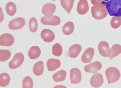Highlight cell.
I'll return each mask as SVG.
<instances>
[{
    "label": "cell",
    "instance_id": "16",
    "mask_svg": "<svg viewBox=\"0 0 121 88\" xmlns=\"http://www.w3.org/2000/svg\"><path fill=\"white\" fill-rule=\"evenodd\" d=\"M82 49V47L79 44H73L69 49L68 55L70 58H75L79 54Z\"/></svg>",
    "mask_w": 121,
    "mask_h": 88
},
{
    "label": "cell",
    "instance_id": "32",
    "mask_svg": "<svg viewBox=\"0 0 121 88\" xmlns=\"http://www.w3.org/2000/svg\"><path fill=\"white\" fill-rule=\"evenodd\" d=\"M104 0L105 1H109V0Z\"/></svg>",
    "mask_w": 121,
    "mask_h": 88
},
{
    "label": "cell",
    "instance_id": "28",
    "mask_svg": "<svg viewBox=\"0 0 121 88\" xmlns=\"http://www.w3.org/2000/svg\"><path fill=\"white\" fill-rule=\"evenodd\" d=\"M110 24L111 26L113 28H118L121 25V17H113L111 19Z\"/></svg>",
    "mask_w": 121,
    "mask_h": 88
},
{
    "label": "cell",
    "instance_id": "18",
    "mask_svg": "<svg viewBox=\"0 0 121 88\" xmlns=\"http://www.w3.org/2000/svg\"><path fill=\"white\" fill-rule=\"evenodd\" d=\"M121 53V46L118 44H115L113 45L111 49L109 50L108 56L109 59L111 60Z\"/></svg>",
    "mask_w": 121,
    "mask_h": 88
},
{
    "label": "cell",
    "instance_id": "15",
    "mask_svg": "<svg viewBox=\"0 0 121 88\" xmlns=\"http://www.w3.org/2000/svg\"><path fill=\"white\" fill-rule=\"evenodd\" d=\"M98 49L102 56L104 57L108 56V53L110 49L109 45L107 42L104 41L100 42L98 44Z\"/></svg>",
    "mask_w": 121,
    "mask_h": 88
},
{
    "label": "cell",
    "instance_id": "27",
    "mask_svg": "<svg viewBox=\"0 0 121 88\" xmlns=\"http://www.w3.org/2000/svg\"><path fill=\"white\" fill-rule=\"evenodd\" d=\"M11 56V52L9 50L5 49H0V61L4 62L10 58Z\"/></svg>",
    "mask_w": 121,
    "mask_h": 88
},
{
    "label": "cell",
    "instance_id": "1",
    "mask_svg": "<svg viewBox=\"0 0 121 88\" xmlns=\"http://www.w3.org/2000/svg\"><path fill=\"white\" fill-rule=\"evenodd\" d=\"M106 8L111 16L121 17V0H110L107 2Z\"/></svg>",
    "mask_w": 121,
    "mask_h": 88
},
{
    "label": "cell",
    "instance_id": "17",
    "mask_svg": "<svg viewBox=\"0 0 121 88\" xmlns=\"http://www.w3.org/2000/svg\"><path fill=\"white\" fill-rule=\"evenodd\" d=\"M61 64V62L59 59L53 58L48 59L46 63L48 69L50 71H53L57 69L60 67Z\"/></svg>",
    "mask_w": 121,
    "mask_h": 88
},
{
    "label": "cell",
    "instance_id": "4",
    "mask_svg": "<svg viewBox=\"0 0 121 88\" xmlns=\"http://www.w3.org/2000/svg\"><path fill=\"white\" fill-rule=\"evenodd\" d=\"M24 59L23 54L21 53L16 54L13 59L9 62V67L12 69L17 68L20 66L23 63Z\"/></svg>",
    "mask_w": 121,
    "mask_h": 88
},
{
    "label": "cell",
    "instance_id": "7",
    "mask_svg": "<svg viewBox=\"0 0 121 88\" xmlns=\"http://www.w3.org/2000/svg\"><path fill=\"white\" fill-rule=\"evenodd\" d=\"M40 21L43 25L52 26L58 25L61 22L60 19L59 17L54 15L50 18H48L45 16L41 18Z\"/></svg>",
    "mask_w": 121,
    "mask_h": 88
},
{
    "label": "cell",
    "instance_id": "2",
    "mask_svg": "<svg viewBox=\"0 0 121 88\" xmlns=\"http://www.w3.org/2000/svg\"><path fill=\"white\" fill-rule=\"evenodd\" d=\"M105 73L108 84L117 81L120 77V71L114 67L108 68L106 70Z\"/></svg>",
    "mask_w": 121,
    "mask_h": 88
},
{
    "label": "cell",
    "instance_id": "20",
    "mask_svg": "<svg viewBox=\"0 0 121 88\" xmlns=\"http://www.w3.org/2000/svg\"><path fill=\"white\" fill-rule=\"evenodd\" d=\"M41 51L39 47L36 46L31 47L28 52L29 57L31 59H35L39 57L40 55Z\"/></svg>",
    "mask_w": 121,
    "mask_h": 88
},
{
    "label": "cell",
    "instance_id": "19",
    "mask_svg": "<svg viewBox=\"0 0 121 88\" xmlns=\"http://www.w3.org/2000/svg\"><path fill=\"white\" fill-rule=\"evenodd\" d=\"M44 70L43 62L39 61L37 62L34 65L33 68V72L36 75L39 76L43 73Z\"/></svg>",
    "mask_w": 121,
    "mask_h": 88
},
{
    "label": "cell",
    "instance_id": "24",
    "mask_svg": "<svg viewBox=\"0 0 121 88\" xmlns=\"http://www.w3.org/2000/svg\"><path fill=\"white\" fill-rule=\"evenodd\" d=\"M10 78L9 75L5 73H3L0 75V86L4 87L7 86L9 84Z\"/></svg>",
    "mask_w": 121,
    "mask_h": 88
},
{
    "label": "cell",
    "instance_id": "23",
    "mask_svg": "<svg viewBox=\"0 0 121 88\" xmlns=\"http://www.w3.org/2000/svg\"><path fill=\"white\" fill-rule=\"evenodd\" d=\"M74 1L75 0H60L62 7L69 14L72 9Z\"/></svg>",
    "mask_w": 121,
    "mask_h": 88
},
{
    "label": "cell",
    "instance_id": "13",
    "mask_svg": "<svg viewBox=\"0 0 121 88\" xmlns=\"http://www.w3.org/2000/svg\"><path fill=\"white\" fill-rule=\"evenodd\" d=\"M89 9L88 3L86 0H80L78 2L77 10L79 14L82 15L86 14Z\"/></svg>",
    "mask_w": 121,
    "mask_h": 88
},
{
    "label": "cell",
    "instance_id": "21",
    "mask_svg": "<svg viewBox=\"0 0 121 88\" xmlns=\"http://www.w3.org/2000/svg\"><path fill=\"white\" fill-rule=\"evenodd\" d=\"M66 75V71L64 70H61L53 75V79L56 82H62L65 79Z\"/></svg>",
    "mask_w": 121,
    "mask_h": 88
},
{
    "label": "cell",
    "instance_id": "25",
    "mask_svg": "<svg viewBox=\"0 0 121 88\" xmlns=\"http://www.w3.org/2000/svg\"><path fill=\"white\" fill-rule=\"evenodd\" d=\"M6 12L10 16L14 15L16 12V7L15 4L12 2H9L7 3L5 6Z\"/></svg>",
    "mask_w": 121,
    "mask_h": 88
},
{
    "label": "cell",
    "instance_id": "34",
    "mask_svg": "<svg viewBox=\"0 0 121 88\" xmlns=\"http://www.w3.org/2000/svg\"></svg>",
    "mask_w": 121,
    "mask_h": 88
},
{
    "label": "cell",
    "instance_id": "26",
    "mask_svg": "<svg viewBox=\"0 0 121 88\" xmlns=\"http://www.w3.org/2000/svg\"><path fill=\"white\" fill-rule=\"evenodd\" d=\"M52 54L54 56H59L62 53L63 49L61 45L58 43H56L53 46L52 48Z\"/></svg>",
    "mask_w": 121,
    "mask_h": 88
},
{
    "label": "cell",
    "instance_id": "33",
    "mask_svg": "<svg viewBox=\"0 0 121 88\" xmlns=\"http://www.w3.org/2000/svg\"></svg>",
    "mask_w": 121,
    "mask_h": 88
},
{
    "label": "cell",
    "instance_id": "10",
    "mask_svg": "<svg viewBox=\"0 0 121 88\" xmlns=\"http://www.w3.org/2000/svg\"><path fill=\"white\" fill-rule=\"evenodd\" d=\"M104 82V79L102 75L98 73L94 74L91 78L90 83L93 87L98 88L101 86Z\"/></svg>",
    "mask_w": 121,
    "mask_h": 88
},
{
    "label": "cell",
    "instance_id": "30",
    "mask_svg": "<svg viewBox=\"0 0 121 88\" xmlns=\"http://www.w3.org/2000/svg\"><path fill=\"white\" fill-rule=\"evenodd\" d=\"M29 27L30 31L32 32H36L37 29L38 23L35 18H31L29 21Z\"/></svg>",
    "mask_w": 121,
    "mask_h": 88
},
{
    "label": "cell",
    "instance_id": "31",
    "mask_svg": "<svg viewBox=\"0 0 121 88\" xmlns=\"http://www.w3.org/2000/svg\"><path fill=\"white\" fill-rule=\"evenodd\" d=\"M91 2L93 5L101 8L105 7L107 3L103 0H91Z\"/></svg>",
    "mask_w": 121,
    "mask_h": 88
},
{
    "label": "cell",
    "instance_id": "14",
    "mask_svg": "<svg viewBox=\"0 0 121 88\" xmlns=\"http://www.w3.org/2000/svg\"><path fill=\"white\" fill-rule=\"evenodd\" d=\"M94 53L93 48L91 47L87 48L84 51L81 57V60L84 63H90L93 58Z\"/></svg>",
    "mask_w": 121,
    "mask_h": 88
},
{
    "label": "cell",
    "instance_id": "8",
    "mask_svg": "<svg viewBox=\"0 0 121 88\" xmlns=\"http://www.w3.org/2000/svg\"><path fill=\"white\" fill-rule=\"evenodd\" d=\"M102 67L101 63L95 61L85 66L84 69L86 72L95 73L100 70Z\"/></svg>",
    "mask_w": 121,
    "mask_h": 88
},
{
    "label": "cell",
    "instance_id": "12",
    "mask_svg": "<svg viewBox=\"0 0 121 88\" xmlns=\"http://www.w3.org/2000/svg\"><path fill=\"white\" fill-rule=\"evenodd\" d=\"M40 35L42 40L45 42H50L54 39L55 35L51 30L48 29H45L41 31Z\"/></svg>",
    "mask_w": 121,
    "mask_h": 88
},
{
    "label": "cell",
    "instance_id": "22",
    "mask_svg": "<svg viewBox=\"0 0 121 88\" xmlns=\"http://www.w3.org/2000/svg\"><path fill=\"white\" fill-rule=\"evenodd\" d=\"M74 28L73 23L71 21L68 22L64 25L62 28V31L65 34L69 35L73 32Z\"/></svg>",
    "mask_w": 121,
    "mask_h": 88
},
{
    "label": "cell",
    "instance_id": "11",
    "mask_svg": "<svg viewBox=\"0 0 121 88\" xmlns=\"http://www.w3.org/2000/svg\"><path fill=\"white\" fill-rule=\"evenodd\" d=\"M70 79L71 83L78 84L81 79L82 75L80 70L76 68H73L70 71Z\"/></svg>",
    "mask_w": 121,
    "mask_h": 88
},
{
    "label": "cell",
    "instance_id": "3",
    "mask_svg": "<svg viewBox=\"0 0 121 88\" xmlns=\"http://www.w3.org/2000/svg\"><path fill=\"white\" fill-rule=\"evenodd\" d=\"M91 9L92 17L97 20H100L104 18L108 14V11L105 7L101 8L94 6L91 7Z\"/></svg>",
    "mask_w": 121,
    "mask_h": 88
},
{
    "label": "cell",
    "instance_id": "6",
    "mask_svg": "<svg viewBox=\"0 0 121 88\" xmlns=\"http://www.w3.org/2000/svg\"><path fill=\"white\" fill-rule=\"evenodd\" d=\"M14 42V39L11 34L5 33L0 37V45L2 46H9L12 45Z\"/></svg>",
    "mask_w": 121,
    "mask_h": 88
},
{
    "label": "cell",
    "instance_id": "29",
    "mask_svg": "<svg viewBox=\"0 0 121 88\" xmlns=\"http://www.w3.org/2000/svg\"><path fill=\"white\" fill-rule=\"evenodd\" d=\"M22 88H32L33 82L32 79L30 76L25 77L22 80Z\"/></svg>",
    "mask_w": 121,
    "mask_h": 88
},
{
    "label": "cell",
    "instance_id": "9",
    "mask_svg": "<svg viewBox=\"0 0 121 88\" xmlns=\"http://www.w3.org/2000/svg\"><path fill=\"white\" fill-rule=\"evenodd\" d=\"M56 9L55 4L51 3H48L43 6L42 9V12L47 18H50L52 16Z\"/></svg>",
    "mask_w": 121,
    "mask_h": 88
},
{
    "label": "cell",
    "instance_id": "5",
    "mask_svg": "<svg viewBox=\"0 0 121 88\" xmlns=\"http://www.w3.org/2000/svg\"><path fill=\"white\" fill-rule=\"evenodd\" d=\"M25 20L23 18L17 17L11 20L9 23L8 26L11 30H18L22 28L25 25Z\"/></svg>",
    "mask_w": 121,
    "mask_h": 88
}]
</instances>
